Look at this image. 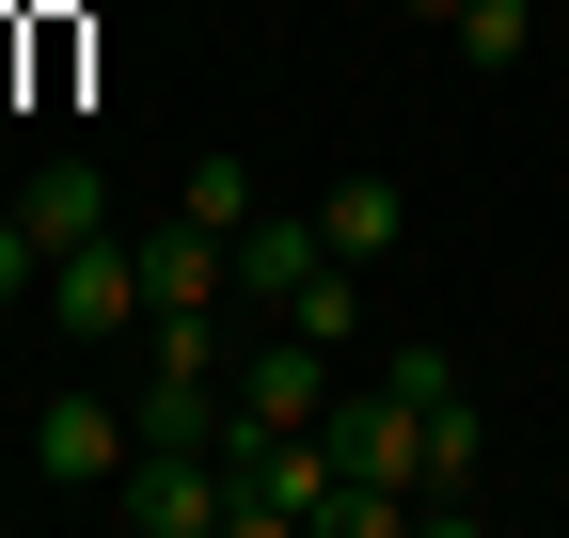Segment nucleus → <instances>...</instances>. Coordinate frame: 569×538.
Instances as JSON below:
<instances>
[{
  "label": "nucleus",
  "mask_w": 569,
  "mask_h": 538,
  "mask_svg": "<svg viewBox=\"0 0 569 538\" xmlns=\"http://www.w3.org/2000/svg\"><path fill=\"white\" fill-rule=\"evenodd\" d=\"M317 507H332V444L222 412V538H317Z\"/></svg>",
  "instance_id": "obj_1"
},
{
  "label": "nucleus",
  "mask_w": 569,
  "mask_h": 538,
  "mask_svg": "<svg viewBox=\"0 0 569 538\" xmlns=\"http://www.w3.org/2000/svg\"><path fill=\"white\" fill-rule=\"evenodd\" d=\"M96 507L127 538H222V444H127V476Z\"/></svg>",
  "instance_id": "obj_2"
},
{
  "label": "nucleus",
  "mask_w": 569,
  "mask_h": 538,
  "mask_svg": "<svg viewBox=\"0 0 569 538\" xmlns=\"http://www.w3.org/2000/svg\"><path fill=\"white\" fill-rule=\"evenodd\" d=\"M32 301H48L63 349H96V365H111V332H142V253H127V238H63Z\"/></svg>",
  "instance_id": "obj_3"
},
{
  "label": "nucleus",
  "mask_w": 569,
  "mask_h": 538,
  "mask_svg": "<svg viewBox=\"0 0 569 538\" xmlns=\"http://www.w3.org/2000/svg\"><path fill=\"white\" fill-rule=\"evenodd\" d=\"M332 380H348V349H317L301 317H269L253 349H238V412H253V428H317V396H332Z\"/></svg>",
  "instance_id": "obj_4"
},
{
  "label": "nucleus",
  "mask_w": 569,
  "mask_h": 538,
  "mask_svg": "<svg viewBox=\"0 0 569 538\" xmlns=\"http://www.w3.org/2000/svg\"><path fill=\"white\" fill-rule=\"evenodd\" d=\"M317 269H332V238H317V207H253V222L222 238V286H238L253 317H284V301L317 286Z\"/></svg>",
  "instance_id": "obj_5"
},
{
  "label": "nucleus",
  "mask_w": 569,
  "mask_h": 538,
  "mask_svg": "<svg viewBox=\"0 0 569 538\" xmlns=\"http://www.w3.org/2000/svg\"><path fill=\"white\" fill-rule=\"evenodd\" d=\"M127 444H142V428L111 412V396H48V412H32V476H48V491H111Z\"/></svg>",
  "instance_id": "obj_6"
},
{
  "label": "nucleus",
  "mask_w": 569,
  "mask_h": 538,
  "mask_svg": "<svg viewBox=\"0 0 569 538\" xmlns=\"http://www.w3.org/2000/svg\"><path fill=\"white\" fill-rule=\"evenodd\" d=\"M127 253H142V317H206V301H222V222L174 207V222H142Z\"/></svg>",
  "instance_id": "obj_7"
},
{
  "label": "nucleus",
  "mask_w": 569,
  "mask_h": 538,
  "mask_svg": "<svg viewBox=\"0 0 569 538\" xmlns=\"http://www.w3.org/2000/svg\"><path fill=\"white\" fill-rule=\"evenodd\" d=\"M317 238H332L348 269H380V253L411 238V175H380V159H365V175H332V207H317Z\"/></svg>",
  "instance_id": "obj_8"
},
{
  "label": "nucleus",
  "mask_w": 569,
  "mask_h": 538,
  "mask_svg": "<svg viewBox=\"0 0 569 538\" xmlns=\"http://www.w3.org/2000/svg\"><path fill=\"white\" fill-rule=\"evenodd\" d=\"M17 222L63 253V238H111V175L96 159H32V190H17Z\"/></svg>",
  "instance_id": "obj_9"
},
{
  "label": "nucleus",
  "mask_w": 569,
  "mask_h": 538,
  "mask_svg": "<svg viewBox=\"0 0 569 538\" xmlns=\"http://www.w3.org/2000/svg\"><path fill=\"white\" fill-rule=\"evenodd\" d=\"M443 32H459V63H475V80H507V63L538 48V0H459Z\"/></svg>",
  "instance_id": "obj_10"
},
{
  "label": "nucleus",
  "mask_w": 569,
  "mask_h": 538,
  "mask_svg": "<svg viewBox=\"0 0 569 538\" xmlns=\"http://www.w3.org/2000/svg\"><path fill=\"white\" fill-rule=\"evenodd\" d=\"M284 317H301L317 349H348V365H365V269H348V253H332V269H317V286L284 301Z\"/></svg>",
  "instance_id": "obj_11"
},
{
  "label": "nucleus",
  "mask_w": 569,
  "mask_h": 538,
  "mask_svg": "<svg viewBox=\"0 0 569 538\" xmlns=\"http://www.w3.org/2000/svg\"><path fill=\"white\" fill-rule=\"evenodd\" d=\"M174 207H190V222H222V238H238V222H253V175H238V159H190V175H174Z\"/></svg>",
  "instance_id": "obj_12"
},
{
  "label": "nucleus",
  "mask_w": 569,
  "mask_h": 538,
  "mask_svg": "<svg viewBox=\"0 0 569 538\" xmlns=\"http://www.w3.org/2000/svg\"><path fill=\"white\" fill-rule=\"evenodd\" d=\"M380 380L411 396V412H443V396H459V349H380Z\"/></svg>",
  "instance_id": "obj_13"
},
{
  "label": "nucleus",
  "mask_w": 569,
  "mask_h": 538,
  "mask_svg": "<svg viewBox=\"0 0 569 538\" xmlns=\"http://www.w3.org/2000/svg\"><path fill=\"white\" fill-rule=\"evenodd\" d=\"M32 286H48V238H32L17 207H0V301H32Z\"/></svg>",
  "instance_id": "obj_14"
},
{
  "label": "nucleus",
  "mask_w": 569,
  "mask_h": 538,
  "mask_svg": "<svg viewBox=\"0 0 569 538\" xmlns=\"http://www.w3.org/2000/svg\"><path fill=\"white\" fill-rule=\"evenodd\" d=\"M396 17H459V0H396Z\"/></svg>",
  "instance_id": "obj_15"
}]
</instances>
